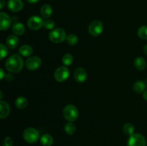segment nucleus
I'll return each mask as SVG.
<instances>
[{"label": "nucleus", "instance_id": "1", "mask_svg": "<svg viewBox=\"0 0 147 146\" xmlns=\"http://www.w3.org/2000/svg\"><path fill=\"white\" fill-rule=\"evenodd\" d=\"M24 66L23 59L20 54H13L9 57L5 63L6 69L11 73H18L22 71Z\"/></svg>", "mask_w": 147, "mask_h": 146}, {"label": "nucleus", "instance_id": "2", "mask_svg": "<svg viewBox=\"0 0 147 146\" xmlns=\"http://www.w3.org/2000/svg\"><path fill=\"white\" fill-rule=\"evenodd\" d=\"M63 117L68 122H75L79 117V111L76 106L67 104L63 110Z\"/></svg>", "mask_w": 147, "mask_h": 146}, {"label": "nucleus", "instance_id": "3", "mask_svg": "<svg viewBox=\"0 0 147 146\" xmlns=\"http://www.w3.org/2000/svg\"><path fill=\"white\" fill-rule=\"evenodd\" d=\"M49 40L55 44H60L66 40V32L63 29L56 28L53 29L48 35Z\"/></svg>", "mask_w": 147, "mask_h": 146}, {"label": "nucleus", "instance_id": "4", "mask_svg": "<svg viewBox=\"0 0 147 146\" xmlns=\"http://www.w3.org/2000/svg\"><path fill=\"white\" fill-rule=\"evenodd\" d=\"M24 140L28 143H34L40 139V133L34 127H28L22 133Z\"/></svg>", "mask_w": 147, "mask_h": 146}, {"label": "nucleus", "instance_id": "5", "mask_svg": "<svg viewBox=\"0 0 147 146\" xmlns=\"http://www.w3.org/2000/svg\"><path fill=\"white\" fill-rule=\"evenodd\" d=\"M127 146H146V138L140 133H135L129 137Z\"/></svg>", "mask_w": 147, "mask_h": 146}, {"label": "nucleus", "instance_id": "6", "mask_svg": "<svg viewBox=\"0 0 147 146\" xmlns=\"http://www.w3.org/2000/svg\"><path fill=\"white\" fill-rule=\"evenodd\" d=\"M69 76H70V70L66 66L59 67L54 73L55 79L58 82L66 81L68 79Z\"/></svg>", "mask_w": 147, "mask_h": 146}, {"label": "nucleus", "instance_id": "7", "mask_svg": "<svg viewBox=\"0 0 147 146\" xmlns=\"http://www.w3.org/2000/svg\"><path fill=\"white\" fill-rule=\"evenodd\" d=\"M103 24L100 20H94L88 26V31L90 35L98 37L103 31Z\"/></svg>", "mask_w": 147, "mask_h": 146}, {"label": "nucleus", "instance_id": "8", "mask_svg": "<svg viewBox=\"0 0 147 146\" xmlns=\"http://www.w3.org/2000/svg\"><path fill=\"white\" fill-rule=\"evenodd\" d=\"M44 20L37 15L32 16L27 21V26L30 29L38 30L44 25Z\"/></svg>", "mask_w": 147, "mask_h": 146}, {"label": "nucleus", "instance_id": "9", "mask_svg": "<svg viewBox=\"0 0 147 146\" xmlns=\"http://www.w3.org/2000/svg\"><path fill=\"white\" fill-rule=\"evenodd\" d=\"M42 64V60L37 56H32L30 57L25 62V65L27 70H36L40 67Z\"/></svg>", "mask_w": 147, "mask_h": 146}, {"label": "nucleus", "instance_id": "10", "mask_svg": "<svg viewBox=\"0 0 147 146\" xmlns=\"http://www.w3.org/2000/svg\"><path fill=\"white\" fill-rule=\"evenodd\" d=\"M11 19L5 12H0V30L6 31L11 27Z\"/></svg>", "mask_w": 147, "mask_h": 146}, {"label": "nucleus", "instance_id": "11", "mask_svg": "<svg viewBox=\"0 0 147 146\" xmlns=\"http://www.w3.org/2000/svg\"><path fill=\"white\" fill-rule=\"evenodd\" d=\"M73 77H74L75 80L78 83H83L87 80L88 74L87 72L85 69L82 67H78L76 69L73 73Z\"/></svg>", "mask_w": 147, "mask_h": 146}, {"label": "nucleus", "instance_id": "12", "mask_svg": "<svg viewBox=\"0 0 147 146\" xmlns=\"http://www.w3.org/2000/svg\"><path fill=\"white\" fill-rule=\"evenodd\" d=\"M7 7L12 12H18L23 9L24 3L22 0H9Z\"/></svg>", "mask_w": 147, "mask_h": 146}, {"label": "nucleus", "instance_id": "13", "mask_svg": "<svg viewBox=\"0 0 147 146\" xmlns=\"http://www.w3.org/2000/svg\"><path fill=\"white\" fill-rule=\"evenodd\" d=\"M10 113L9 104L5 101L0 100V119H5Z\"/></svg>", "mask_w": 147, "mask_h": 146}, {"label": "nucleus", "instance_id": "14", "mask_svg": "<svg viewBox=\"0 0 147 146\" xmlns=\"http://www.w3.org/2000/svg\"><path fill=\"white\" fill-rule=\"evenodd\" d=\"M20 40L17 35L11 34L7 38L6 40V45L9 49H15L19 45Z\"/></svg>", "mask_w": 147, "mask_h": 146}, {"label": "nucleus", "instance_id": "15", "mask_svg": "<svg viewBox=\"0 0 147 146\" xmlns=\"http://www.w3.org/2000/svg\"><path fill=\"white\" fill-rule=\"evenodd\" d=\"M19 53L21 56H23L24 57H30L33 53V49L29 44H24L21 46L19 49Z\"/></svg>", "mask_w": 147, "mask_h": 146}, {"label": "nucleus", "instance_id": "16", "mask_svg": "<svg viewBox=\"0 0 147 146\" xmlns=\"http://www.w3.org/2000/svg\"><path fill=\"white\" fill-rule=\"evenodd\" d=\"M13 33L15 35H22L25 32V27L23 24L20 22H17L14 24H13L12 27H11Z\"/></svg>", "mask_w": 147, "mask_h": 146}, {"label": "nucleus", "instance_id": "17", "mask_svg": "<svg viewBox=\"0 0 147 146\" xmlns=\"http://www.w3.org/2000/svg\"><path fill=\"white\" fill-rule=\"evenodd\" d=\"M40 13H41V15L42 16V17H44L45 19H48L53 14V8L49 4H44L41 7Z\"/></svg>", "mask_w": 147, "mask_h": 146}, {"label": "nucleus", "instance_id": "18", "mask_svg": "<svg viewBox=\"0 0 147 146\" xmlns=\"http://www.w3.org/2000/svg\"><path fill=\"white\" fill-rule=\"evenodd\" d=\"M134 67L136 70L142 71V70H144L146 67V60H145L143 57H137V58L135 59L134 60Z\"/></svg>", "mask_w": 147, "mask_h": 146}, {"label": "nucleus", "instance_id": "19", "mask_svg": "<svg viewBox=\"0 0 147 146\" xmlns=\"http://www.w3.org/2000/svg\"><path fill=\"white\" fill-rule=\"evenodd\" d=\"M146 83L143 81H136L133 85V90L135 92L140 93L144 92L146 90Z\"/></svg>", "mask_w": 147, "mask_h": 146}, {"label": "nucleus", "instance_id": "20", "mask_svg": "<svg viewBox=\"0 0 147 146\" xmlns=\"http://www.w3.org/2000/svg\"><path fill=\"white\" fill-rule=\"evenodd\" d=\"M28 105V100L24 97H19L15 100V106L17 108L20 110H22L27 107Z\"/></svg>", "mask_w": 147, "mask_h": 146}, {"label": "nucleus", "instance_id": "21", "mask_svg": "<svg viewBox=\"0 0 147 146\" xmlns=\"http://www.w3.org/2000/svg\"><path fill=\"white\" fill-rule=\"evenodd\" d=\"M40 143L43 146H51L53 144V138L50 135L44 134L40 137Z\"/></svg>", "mask_w": 147, "mask_h": 146}, {"label": "nucleus", "instance_id": "22", "mask_svg": "<svg viewBox=\"0 0 147 146\" xmlns=\"http://www.w3.org/2000/svg\"><path fill=\"white\" fill-rule=\"evenodd\" d=\"M64 130L65 132L66 133V134L69 135H73L76 133V127L72 122H68V123H66L65 125Z\"/></svg>", "mask_w": 147, "mask_h": 146}, {"label": "nucleus", "instance_id": "23", "mask_svg": "<svg viewBox=\"0 0 147 146\" xmlns=\"http://www.w3.org/2000/svg\"><path fill=\"white\" fill-rule=\"evenodd\" d=\"M134 126L131 123H126L123 127V131L126 135L131 136L134 134Z\"/></svg>", "mask_w": 147, "mask_h": 146}, {"label": "nucleus", "instance_id": "24", "mask_svg": "<svg viewBox=\"0 0 147 146\" xmlns=\"http://www.w3.org/2000/svg\"><path fill=\"white\" fill-rule=\"evenodd\" d=\"M66 42L70 46H74L78 44V37L74 34H70L68 36H67L65 40Z\"/></svg>", "mask_w": 147, "mask_h": 146}, {"label": "nucleus", "instance_id": "25", "mask_svg": "<svg viewBox=\"0 0 147 146\" xmlns=\"http://www.w3.org/2000/svg\"><path fill=\"white\" fill-rule=\"evenodd\" d=\"M73 60H74V58H73V55L70 53H67V54H65L63 57L62 62L65 66H70L73 64Z\"/></svg>", "mask_w": 147, "mask_h": 146}, {"label": "nucleus", "instance_id": "26", "mask_svg": "<svg viewBox=\"0 0 147 146\" xmlns=\"http://www.w3.org/2000/svg\"><path fill=\"white\" fill-rule=\"evenodd\" d=\"M138 36L142 40H147V25H143L138 29Z\"/></svg>", "mask_w": 147, "mask_h": 146}, {"label": "nucleus", "instance_id": "27", "mask_svg": "<svg viewBox=\"0 0 147 146\" xmlns=\"http://www.w3.org/2000/svg\"><path fill=\"white\" fill-rule=\"evenodd\" d=\"M8 53L9 51L7 46L0 43V60L5 58L7 56V54H8Z\"/></svg>", "mask_w": 147, "mask_h": 146}, {"label": "nucleus", "instance_id": "28", "mask_svg": "<svg viewBox=\"0 0 147 146\" xmlns=\"http://www.w3.org/2000/svg\"><path fill=\"white\" fill-rule=\"evenodd\" d=\"M55 26V23L53 19H47L44 21V25L43 27L46 29L51 30L53 29Z\"/></svg>", "mask_w": 147, "mask_h": 146}, {"label": "nucleus", "instance_id": "29", "mask_svg": "<svg viewBox=\"0 0 147 146\" xmlns=\"http://www.w3.org/2000/svg\"><path fill=\"white\" fill-rule=\"evenodd\" d=\"M13 143H14V142H13L11 137H7L4 140L2 146H13Z\"/></svg>", "mask_w": 147, "mask_h": 146}, {"label": "nucleus", "instance_id": "30", "mask_svg": "<svg viewBox=\"0 0 147 146\" xmlns=\"http://www.w3.org/2000/svg\"><path fill=\"white\" fill-rule=\"evenodd\" d=\"M5 77V79L7 81H11V80H13V79H14V76H13V74H11V72L6 74L5 77Z\"/></svg>", "mask_w": 147, "mask_h": 146}, {"label": "nucleus", "instance_id": "31", "mask_svg": "<svg viewBox=\"0 0 147 146\" xmlns=\"http://www.w3.org/2000/svg\"><path fill=\"white\" fill-rule=\"evenodd\" d=\"M5 77V73H4V71L1 68H0V80H2L4 77Z\"/></svg>", "mask_w": 147, "mask_h": 146}, {"label": "nucleus", "instance_id": "32", "mask_svg": "<svg viewBox=\"0 0 147 146\" xmlns=\"http://www.w3.org/2000/svg\"><path fill=\"white\" fill-rule=\"evenodd\" d=\"M5 6V1L4 0H0V9H2Z\"/></svg>", "mask_w": 147, "mask_h": 146}, {"label": "nucleus", "instance_id": "33", "mask_svg": "<svg viewBox=\"0 0 147 146\" xmlns=\"http://www.w3.org/2000/svg\"><path fill=\"white\" fill-rule=\"evenodd\" d=\"M27 1H28L29 3H30V4H35V3L38 2L40 0H27Z\"/></svg>", "mask_w": 147, "mask_h": 146}, {"label": "nucleus", "instance_id": "34", "mask_svg": "<svg viewBox=\"0 0 147 146\" xmlns=\"http://www.w3.org/2000/svg\"><path fill=\"white\" fill-rule=\"evenodd\" d=\"M143 97L145 100H146L147 101V90H145V91L143 92Z\"/></svg>", "mask_w": 147, "mask_h": 146}, {"label": "nucleus", "instance_id": "35", "mask_svg": "<svg viewBox=\"0 0 147 146\" xmlns=\"http://www.w3.org/2000/svg\"><path fill=\"white\" fill-rule=\"evenodd\" d=\"M144 52L147 55V44H146V45L144 47Z\"/></svg>", "mask_w": 147, "mask_h": 146}, {"label": "nucleus", "instance_id": "36", "mask_svg": "<svg viewBox=\"0 0 147 146\" xmlns=\"http://www.w3.org/2000/svg\"><path fill=\"white\" fill-rule=\"evenodd\" d=\"M2 97H3V93H2V92L0 90V100H1V98H2Z\"/></svg>", "mask_w": 147, "mask_h": 146}, {"label": "nucleus", "instance_id": "37", "mask_svg": "<svg viewBox=\"0 0 147 146\" xmlns=\"http://www.w3.org/2000/svg\"><path fill=\"white\" fill-rule=\"evenodd\" d=\"M146 84H147V80H146Z\"/></svg>", "mask_w": 147, "mask_h": 146}]
</instances>
